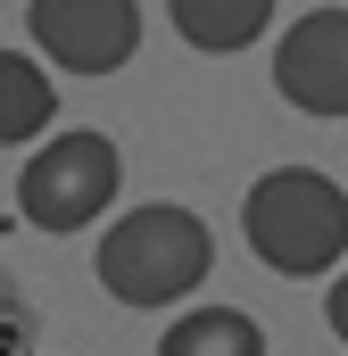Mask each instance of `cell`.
<instances>
[{
    "mask_svg": "<svg viewBox=\"0 0 348 356\" xmlns=\"http://www.w3.org/2000/svg\"><path fill=\"white\" fill-rule=\"evenodd\" d=\"M50 108H58L50 75H42L25 50H0V141H33V133L50 124Z\"/></svg>",
    "mask_w": 348,
    "mask_h": 356,
    "instance_id": "cell-8",
    "label": "cell"
},
{
    "mask_svg": "<svg viewBox=\"0 0 348 356\" xmlns=\"http://www.w3.org/2000/svg\"><path fill=\"white\" fill-rule=\"evenodd\" d=\"M324 323H332V340H348V266L332 273V298H324Z\"/></svg>",
    "mask_w": 348,
    "mask_h": 356,
    "instance_id": "cell-9",
    "label": "cell"
},
{
    "mask_svg": "<svg viewBox=\"0 0 348 356\" xmlns=\"http://www.w3.org/2000/svg\"><path fill=\"white\" fill-rule=\"evenodd\" d=\"M116 182H125V158L108 133H58L17 166V216L42 232H84L116 199Z\"/></svg>",
    "mask_w": 348,
    "mask_h": 356,
    "instance_id": "cell-3",
    "label": "cell"
},
{
    "mask_svg": "<svg viewBox=\"0 0 348 356\" xmlns=\"http://www.w3.org/2000/svg\"><path fill=\"white\" fill-rule=\"evenodd\" d=\"M25 25H33L42 58L75 67V75H116L141 50V8L133 0H33Z\"/></svg>",
    "mask_w": 348,
    "mask_h": 356,
    "instance_id": "cell-4",
    "label": "cell"
},
{
    "mask_svg": "<svg viewBox=\"0 0 348 356\" xmlns=\"http://www.w3.org/2000/svg\"><path fill=\"white\" fill-rule=\"evenodd\" d=\"M241 232L274 273L307 282V273H332L348 257V191L315 166H274L258 175V191L241 199Z\"/></svg>",
    "mask_w": 348,
    "mask_h": 356,
    "instance_id": "cell-2",
    "label": "cell"
},
{
    "mask_svg": "<svg viewBox=\"0 0 348 356\" xmlns=\"http://www.w3.org/2000/svg\"><path fill=\"white\" fill-rule=\"evenodd\" d=\"M158 356H265V332L241 307H191L174 332H158Z\"/></svg>",
    "mask_w": 348,
    "mask_h": 356,
    "instance_id": "cell-7",
    "label": "cell"
},
{
    "mask_svg": "<svg viewBox=\"0 0 348 356\" xmlns=\"http://www.w3.org/2000/svg\"><path fill=\"white\" fill-rule=\"evenodd\" d=\"M274 91L307 116H348V8H307L274 42Z\"/></svg>",
    "mask_w": 348,
    "mask_h": 356,
    "instance_id": "cell-5",
    "label": "cell"
},
{
    "mask_svg": "<svg viewBox=\"0 0 348 356\" xmlns=\"http://www.w3.org/2000/svg\"><path fill=\"white\" fill-rule=\"evenodd\" d=\"M207 266H216V241L191 207H125L91 257L100 290L116 307H174L207 282Z\"/></svg>",
    "mask_w": 348,
    "mask_h": 356,
    "instance_id": "cell-1",
    "label": "cell"
},
{
    "mask_svg": "<svg viewBox=\"0 0 348 356\" xmlns=\"http://www.w3.org/2000/svg\"><path fill=\"white\" fill-rule=\"evenodd\" d=\"M166 17H174V33L191 50L224 58V50H249L265 25H274V0H166Z\"/></svg>",
    "mask_w": 348,
    "mask_h": 356,
    "instance_id": "cell-6",
    "label": "cell"
}]
</instances>
